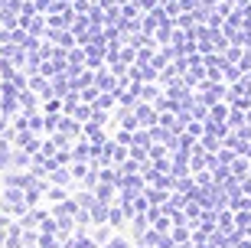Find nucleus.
Segmentation results:
<instances>
[{
  "mask_svg": "<svg viewBox=\"0 0 251 248\" xmlns=\"http://www.w3.org/2000/svg\"><path fill=\"white\" fill-rule=\"evenodd\" d=\"M108 248H130V242L127 239H111V242H108Z\"/></svg>",
  "mask_w": 251,
  "mask_h": 248,
  "instance_id": "f257e3e1",
  "label": "nucleus"
},
{
  "mask_svg": "<svg viewBox=\"0 0 251 248\" xmlns=\"http://www.w3.org/2000/svg\"><path fill=\"white\" fill-rule=\"evenodd\" d=\"M26 248H39V242H36V245H26Z\"/></svg>",
  "mask_w": 251,
  "mask_h": 248,
  "instance_id": "f03ea898",
  "label": "nucleus"
},
{
  "mask_svg": "<svg viewBox=\"0 0 251 248\" xmlns=\"http://www.w3.org/2000/svg\"><path fill=\"white\" fill-rule=\"evenodd\" d=\"M137 248H147V245H137Z\"/></svg>",
  "mask_w": 251,
  "mask_h": 248,
  "instance_id": "7ed1b4c3",
  "label": "nucleus"
}]
</instances>
